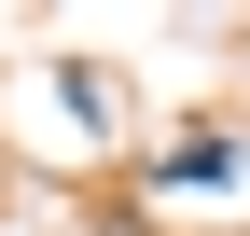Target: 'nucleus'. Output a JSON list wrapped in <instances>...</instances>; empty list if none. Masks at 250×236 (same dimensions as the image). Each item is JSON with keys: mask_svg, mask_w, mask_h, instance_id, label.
<instances>
[{"mask_svg": "<svg viewBox=\"0 0 250 236\" xmlns=\"http://www.w3.org/2000/svg\"><path fill=\"white\" fill-rule=\"evenodd\" d=\"M223 167H250V139H236V125H195V139H167V181H223Z\"/></svg>", "mask_w": 250, "mask_h": 236, "instance_id": "f257e3e1", "label": "nucleus"}]
</instances>
